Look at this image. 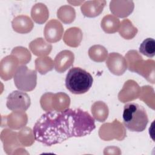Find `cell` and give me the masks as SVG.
<instances>
[{"label": "cell", "mask_w": 155, "mask_h": 155, "mask_svg": "<svg viewBox=\"0 0 155 155\" xmlns=\"http://www.w3.org/2000/svg\"><path fill=\"white\" fill-rule=\"evenodd\" d=\"M96 128L94 118L81 108L48 111L42 114L33 128L35 139L45 146L90 134Z\"/></svg>", "instance_id": "6da1fadb"}, {"label": "cell", "mask_w": 155, "mask_h": 155, "mask_svg": "<svg viewBox=\"0 0 155 155\" xmlns=\"http://www.w3.org/2000/svg\"><path fill=\"white\" fill-rule=\"evenodd\" d=\"M122 119L124 126L133 132L144 131L148 123L145 109L135 102H129L124 106Z\"/></svg>", "instance_id": "7a4b0ae2"}, {"label": "cell", "mask_w": 155, "mask_h": 155, "mask_svg": "<svg viewBox=\"0 0 155 155\" xmlns=\"http://www.w3.org/2000/svg\"><path fill=\"white\" fill-rule=\"evenodd\" d=\"M93 78L91 74L81 67L71 68L65 77L67 89L73 94H81L87 92L91 87Z\"/></svg>", "instance_id": "3957f363"}, {"label": "cell", "mask_w": 155, "mask_h": 155, "mask_svg": "<svg viewBox=\"0 0 155 155\" xmlns=\"http://www.w3.org/2000/svg\"><path fill=\"white\" fill-rule=\"evenodd\" d=\"M13 81L16 87L19 90L32 91L36 86L37 72L35 70L29 69L26 65H20L15 72Z\"/></svg>", "instance_id": "277c9868"}, {"label": "cell", "mask_w": 155, "mask_h": 155, "mask_svg": "<svg viewBox=\"0 0 155 155\" xmlns=\"http://www.w3.org/2000/svg\"><path fill=\"white\" fill-rule=\"evenodd\" d=\"M31 101L29 96L25 92L15 90L7 97L6 106L12 111H26L30 106Z\"/></svg>", "instance_id": "5b68a950"}, {"label": "cell", "mask_w": 155, "mask_h": 155, "mask_svg": "<svg viewBox=\"0 0 155 155\" xmlns=\"http://www.w3.org/2000/svg\"><path fill=\"white\" fill-rule=\"evenodd\" d=\"M106 64L110 71L114 74H116V67H119L122 74L127 69V62L125 59L122 55L117 53H110Z\"/></svg>", "instance_id": "8992f818"}, {"label": "cell", "mask_w": 155, "mask_h": 155, "mask_svg": "<svg viewBox=\"0 0 155 155\" xmlns=\"http://www.w3.org/2000/svg\"><path fill=\"white\" fill-rule=\"evenodd\" d=\"M62 27V25L59 22L56 21V25H52L51 21L48 22L45 27L44 33L45 37L47 41L52 42L53 39V33H54L56 38L58 41H59L62 36L63 31H58V28Z\"/></svg>", "instance_id": "52a82bcc"}, {"label": "cell", "mask_w": 155, "mask_h": 155, "mask_svg": "<svg viewBox=\"0 0 155 155\" xmlns=\"http://www.w3.org/2000/svg\"><path fill=\"white\" fill-rule=\"evenodd\" d=\"M139 52L148 58H153L155 55V41L153 38H148L140 44Z\"/></svg>", "instance_id": "ba28073f"}]
</instances>
